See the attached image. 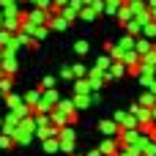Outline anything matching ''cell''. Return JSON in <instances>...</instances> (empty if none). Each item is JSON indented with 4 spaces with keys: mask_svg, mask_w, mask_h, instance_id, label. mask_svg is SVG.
I'll list each match as a JSON object with an SVG mask.
<instances>
[{
    "mask_svg": "<svg viewBox=\"0 0 156 156\" xmlns=\"http://www.w3.org/2000/svg\"><path fill=\"white\" fill-rule=\"evenodd\" d=\"M110 58H112V60H121V63H126V66H137L140 55L134 52V38H132V36H121V41L112 47Z\"/></svg>",
    "mask_w": 156,
    "mask_h": 156,
    "instance_id": "6da1fadb",
    "label": "cell"
},
{
    "mask_svg": "<svg viewBox=\"0 0 156 156\" xmlns=\"http://www.w3.org/2000/svg\"><path fill=\"white\" fill-rule=\"evenodd\" d=\"M58 145H60V151H66V154H74L77 134H74V129H71V126H60V132H58Z\"/></svg>",
    "mask_w": 156,
    "mask_h": 156,
    "instance_id": "7a4b0ae2",
    "label": "cell"
},
{
    "mask_svg": "<svg viewBox=\"0 0 156 156\" xmlns=\"http://www.w3.org/2000/svg\"><path fill=\"white\" fill-rule=\"evenodd\" d=\"M137 77H140V82L148 88L151 82L156 80V66H148V63H143V66H137V71H134Z\"/></svg>",
    "mask_w": 156,
    "mask_h": 156,
    "instance_id": "3957f363",
    "label": "cell"
},
{
    "mask_svg": "<svg viewBox=\"0 0 156 156\" xmlns=\"http://www.w3.org/2000/svg\"><path fill=\"white\" fill-rule=\"evenodd\" d=\"M129 112L137 118V123H140V126L151 123V110H148V107H143V104H132V110H129Z\"/></svg>",
    "mask_w": 156,
    "mask_h": 156,
    "instance_id": "277c9868",
    "label": "cell"
},
{
    "mask_svg": "<svg viewBox=\"0 0 156 156\" xmlns=\"http://www.w3.org/2000/svg\"><path fill=\"white\" fill-rule=\"evenodd\" d=\"M71 101H74V110H85L93 104V93H74Z\"/></svg>",
    "mask_w": 156,
    "mask_h": 156,
    "instance_id": "5b68a950",
    "label": "cell"
},
{
    "mask_svg": "<svg viewBox=\"0 0 156 156\" xmlns=\"http://www.w3.org/2000/svg\"><path fill=\"white\" fill-rule=\"evenodd\" d=\"M118 151V143H115V137H107V140H101V145H99V154L101 156H115Z\"/></svg>",
    "mask_w": 156,
    "mask_h": 156,
    "instance_id": "8992f818",
    "label": "cell"
},
{
    "mask_svg": "<svg viewBox=\"0 0 156 156\" xmlns=\"http://www.w3.org/2000/svg\"><path fill=\"white\" fill-rule=\"evenodd\" d=\"M151 49H154V47H151V41H148V38H134V52H137L140 58H143V55H148Z\"/></svg>",
    "mask_w": 156,
    "mask_h": 156,
    "instance_id": "52a82bcc",
    "label": "cell"
},
{
    "mask_svg": "<svg viewBox=\"0 0 156 156\" xmlns=\"http://www.w3.org/2000/svg\"><path fill=\"white\" fill-rule=\"evenodd\" d=\"M99 129H101L104 137H115V134H118V123H115V121H101Z\"/></svg>",
    "mask_w": 156,
    "mask_h": 156,
    "instance_id": "ba28073f",
    "label": "cell"
},
{
    "mask_svg": "<svg viewBox=\"0 0 156 156\" xmlns=\"http://www.w3.org/2000/svg\"><path fill=\"white\" fill-rule=\"evenodd\" d=\"M126 71H129V69H126V63H121V60H112V66H110V71H107V74L115 80V77H123Z\"/></svg>",
    "mask_w": 156,
    "mask_h": 156,
    "instance_id": "9c48e42d",
    "label": "cell"
},
{
    "mask_svg": "<svg viewBox=\"0 0 156 156\" xmlns=\"http://www.w3.org/2000/svg\"><path fill=\"white\" fill-rule=\"evenodd\" d=\"M38 99H41V88H38V90H27V93H25V99H22V101H25V104H27V107H30V110H33V107H36V101H38Z\"/></svg>",
    "mask_w": 156,
    "mask_h": 156,
    "instance_id": "30bf717a",
    "label": "cell"
},
{
    "mask_svg": "<svg viewBox=\"0 0 156 156\" xmlns=\"http://www.w3.org/2000/svg\"><path fill=\"white\" fill-rule=\"evenodd\" d=\"M110 66H112V58H110V55H101V58L96 60L93 69H99V71H110Z\"/></svg>",
    "mask_w": 156,
    "mask_h": 156,
    "instance_id": "8fae6325",
    "label": "cell"
},
{
    "mask_svg": "<svg viewBox=\"0 0 156 156\" xmlns=\"http://www.w3.org/2000/svg\"><path fill=\"white\" fill-rule=\"evenodd\" d=\"M41 143H44V151H47V154H58V151H60L58 137H49V140H41Z\"/></svg>",
    "mask_w": 156,
    "mask_h": 156,
    "instance_id": "7c38bea8",
    "label": "cell"
},
{
    "mask_svg": "<svg viewBox=\"0 0 156 156\" xmlns=\"http://www.w3.org/2000/svg\"><path fill=\"white\" fill-rule=\"evenodd\" d=\"M74 93H93V90H90V85H88V80H85V77H82V80H77V82H74Z\"/></svg>",
    "mask_w": 156,
    "mask_h": 156,
    "instance_id": "4fadbf2b",
    "label": "cell"
},
{
    "mask_svg": "<svg viewBox=\"0 0 156 156\" xmlns=\"http://www.w3.org/2000/svg\"><path fill=\"white\" fill-rule=\"evenodd\" d=\"M5 93H11V77H8V74L0 77V99H3Z\"/></svg>",
    "mask_w": 156,
    "mask_h": 156,
    "instance_id": "5bb4252c",
    "label": "cell"
},
{
    "mask_svg": "<svg viewBox=\"0 0 156 156\" xmlns=\"http://www.w3.org/2000/svg\"><path fill=\"white\" fill-rule=\"evenodd\" d=\"M77 16H82V19H85V22H90V19H96V16H99V14H96V11H93V8H90V5H82V11H80V14H77Z\"/></svg>",
    "mask_w": 156,
    "mask_h": 156,
    "instance_id": "9a60e30c",
    "label": "cell"
},
{
    "mask_svg": "<svg viewBox=\"0 0 156 156\" xmlns=\"http://www.w3.org/2000/svg\"><path fill=\"white\" fill-rule=\"evenodd\" d=\"M140 104L151 110V107H154V104H156V96H154V93H151V90H148V93H143V96H140Z\"/></svg>",
    "mask_w": 156,
    "mask_h": 156,
    "instance_id": "2e32d148",
    "label": "cell"
},
{
    "mask_svg": "<svg viewBox=\"0 0 156 156\" xmlns=\"http://www.w3.org/2000/svg\"><path fill=\"white\" fill-rule=\"evenodd\" d=\"M126 30H129V33H143V22H140V19H129V22H126Z\"/></svg>",
    "mask_w": 156,
    "mask_h": 156,
    "instance_id": "e0dca14e",
    "label": "cell"
},
{
    "mask_svg": "<svg viewBox=\"0 0 156 156\" xmlns=\"http://www.w3.org/2000/svg\"><path fill=\"white\" fill-rule=\"evenodd\" d=\"M3 99H5V104H8V110H14V107H16V104H22V99H19V96H16V93H5V96H3Z\"/></svg>",
    "mask_w": 156,
    "mask_h": 156,
    "instance_id": "ac0fdd59",
    "label": "cell"
},
{
    "mask_svg": "<svg viewBox=\"0 0 156 156\" xmlns=\"http://www.w3.org/2000/svg\"><path fill=\"white\" fill-rule=\"evenodd\" d=\"M71 74H74V77H77V80H82V77H85V74H88V69H85V66H82V63H74V66H71Z\"/></svg>",
    "mask_w": 156,
    "mask_h": 156,
    "instance_id": "d6986e66",
    "label": "cell"
},
{
    "mask_svg": "<svg viewBox=\"0 0 156 156\" xmlns=\"http://www.w3.org/2000/svg\"><path fill=\"white\" fill-rule=\"evenodd\" d=\"M88 49H90L88 41H77V44H74V52H77V55H88Z\"/></svg>",
    "mask_w": 156,
    "mask_h": 156,
    "instance_id": "ffe728a7",
    "label": "cell"
},
{
    "mask_svg": "<svg viewBox=\"0 0 156 156\" xmlns=\"http://www.w3.org/2000/svg\"><path fill=\"white\" fill-rule=\"evenodd\" d=\"M11 36H14V33H8V30H3V27H0V49L11 44Z\"/></svg>",
    "mask_w": 156,
    "mask_h": 156,
    "instance_id": "44dd1931",
    "label": "cell"
},
{
    "mask_svg": "<svg viewBox=\"0 0 156 156\" xmlns=\"http://www.w3.org/2000/svg\"><path fill=\"white\" fill-rule=\"evenodd\" d=\"M11 145H14V140L8 134H0V148H11Z\"/></svg>",
    "mask_w": 156,
    "mask_h": 156,
    "instance_id": "7402d4cb",
    "label": "cell"
},
{
    "mask_svg": "<svg viewBox=\"0 0 156 156\" xmlns=\"http://www.w3.org/2000/svg\"><path fill=\"white\" fill-rule=\"evenodd\" d=\"M55 85V77H44V82H41V90H47V88H52Z\"/></svg>",
    "mask_w": 156,
    "mask_h": 156,
    "instance_id": "603a6c76",
    "label": "cell"
},
{
    "mask_svg": "<svg viewBox=\"0 0 156 156\" xmlns=\"http://www.w3.org/2000/svg\"><path fill=\"white\" fill-rule=\"evenodd\" d=\"M60 77H63V80H71V77H74V74H71V66H63V71H60Z\"/></svg>",
    "mask_w": 156,
    "mask_h": 156,
    "instance_id": "cb8c5ba5",
    "label": "cell"
},
{
    "mask_svg": "<svg viewBox=\"0 0 156 156\" xmlns=\"http://www.w3.org/2000/svg\"><path fill=\"white\" fill-rule=\"evenodd\" d=\"M0 126H3V118H0Z\"/></svg>",
    "mask_w": 156,
    "mask_h": 156,
    "instance_id": "d4e9b609",
    "label": "cell"
},
{
    "mask_svg": "<svg viewBox=\"0 0 156 156\" xmlns=\"http://www.w3.org/2000/svg\"><path fill=\"white\" fill-rule=\"evenodd\" d=\"M71 156H77V154H71Z\"/></svg>",
    "mask_w": 156,
    "mask_h": 156,
    "instance_id": "484cf974",
    "label": "cell"
}]
</instances>
